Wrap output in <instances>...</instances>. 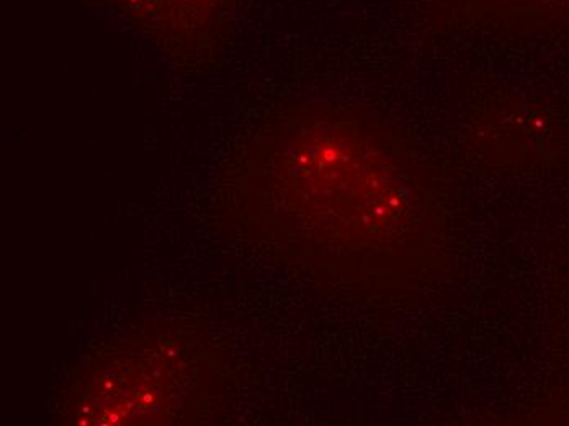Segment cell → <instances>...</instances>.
<instances>
[{"instance_id": "cell-1", "label": "cell", "mask_w": 569, "mask_h": 426, "mask_svg": "<svg viewBox=\"0 0 569 426\" xmlns=\"http://www.w3.org/2000/svg\"><path fill=\"white\" fill-rule=\"evenodd\" d=\"M456 6L471 19L529 27L569 26V0H456Z\"/></svg>"}]
</instances>
